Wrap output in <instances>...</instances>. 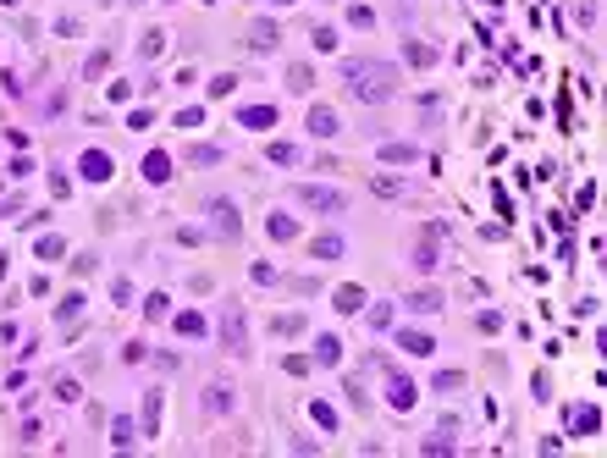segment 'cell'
Returning <instances> with one entry per match:
<instances>
[{
  "mask_svg": "<svg viewBox=\"0 0 607 458\" xmlns=\"http://www.w3.org/2000/svg\"><path fill=\"white\" fill-rule=\"evenodd\" d=\"M348 22H354V28H370V22H376V11H370V6H354V11H348Z\"/></svg>",
  "mask_w": 607,
  "mask_h": 458,
  "instance_id": "obj_20",
  "label": "cell"
},
{
  "mask_svg": "<svg viewBox=\"0 0 607 458\" xmlns=\"http://www.w3.org/2000/svg\"><path fill=\"white\" fill-rule=\"evenodd\" d=\"M403 348H409V354H431V337H425V331H403Z\"/></svg>",
  "mask_w": 607,
  "mask_h": 458,
  "instance_id": "obj_15",
  "label": "cell"
},
{
  "mask_svg": "<svg viewBox=\"0 0 607 458\" xmlns=\"http://www.w3.org/2000/svg\"><path fill=\"white\" fill-rule=\"evenodd\" d=\"M365 304V293H359V287H342V293H337V309H359Z\"/></svg>",
  "mask_w": 607,
  "mask_h": 458,
  "instance_id": "obj_19",
  "label": "cell"
},
{
  "mask_svg": "<svg viewBox=\"0 0 607 458\" xmlns=\"http://www.w3.org/2000/svg\"><path fill=\"white\" fill-rule=\"evenodd\" d=\"M205 409L210 414H232V392L227 386H205Z\"/></svg>",
  "mask_w": 607,
  "mask_h": 458,
  "instance_id": "obj_6",
  "label": "cell"
},
{
  "mask_svg": "<svg viewBox=\"0 0 607 458\" xmlns=\"http://www.w3.org/2000/svg\"><path fill=\"white\" fill-rule=\"evenodd\" d=\"M299 199H304V205H315V210H342V205H348V199L331 194V188H299Z\"/></svg>",
  "mask_w": 607,
  "mask_h": 458,
  "instance_id": "obj_3",
  "label": "cell"
},
{
  "mask_svg": "<svg viewBox=\"0 0 607 458\" xmlns=\"http://www.w3.org/2000/svg\"><path fill=\"white\" fill-rule=\"evenodd\" d=\"M221 342L232 354H243V309H227V326H221Z\"/></svg>",
  "mask_w": 607,
  "mask_h": 458,
  "instance_id": "obj_4",
  "label": "cell"
},
{
  "mask_svg": "<svg viewBox=\"0 0 607 458\" xmlns=\"http://www.w3.org/2000/svg\"><path fill=\"white\" fill-rule=\"evenodd\" d=\"M309 414H315V420H320V425H326V431H331V425H337V414H331V403H309Z\"/></svg>",
  "mask_w": 607,
  "mask_h": 458,
  "instance_id": "obj_21",
  "label": "cell"
},
{
  "mask_svg": "<svg viewBox=\"0 0 607 458\" xmlns=\"http://www.w3.org/2000/svg\"><path fill=\"white\" fill-rule=\"evenodd\" d=\"M265 122H276V105L265 111V105H254V111H243V127H265Z\"/></svg>",
  "mask_w": 607,
  "mask_h": 458,
  "instance_id": "obj_11",
  "label": "cell"
},
{
  "mask_svg": "<svg viewBox=\"0 0 607 458\" xmlns=\"http://www.w3.org/2000/svg\"><path fill=\"white\" fill-rule=\"evenodd\" d=\"M348 88H354L359 100L381 105V100L392 94V67H386V61H348Z\"/></svg>",
  "mask_w": 607,
  "mask_h": 458,
  "instance_id": "obj_1",
  "label": "cell"
},
{
  "mask_svg": "<svg viewBox=\"0 0 607 458\" xmlns=\"http://www.w3.org/2000/svg\"><path fill=\"white\" fill-rule=\"evenodd\" d=\"M315 359H320V365H337V337H320V342H315Z\"/></svg>",
  "mask_w": 607,
  "mask_h": 458,
  "instance_id": "obj_16",
  "label": "cell"
},
{
  "mask_svg": "<svg viewBox=\"0 0 607 458\" xmlns=\"http://www.w3.org/2000/svg\"><path fill=\"white\" fill-rule=\"evenodd\" d=\"M199 331H205V320H199L194 309H188V315H177V337H199Z\"/></svg>",
  "mask_w": 607,
  "mask_h": 458,
  "instance_id": "obj_12",
  "label": "cell"
},
{
  "mask_svg": "<svg viewBox=\"0 0 607 458\" xmlns=\"http://www.w3.org/2000/svg\"><path fill=\"white\" fill-rule=\"evenodd\" d=\"M403 56H409V67H436V50L431 45H409Z\"/></svg>",
  "mask_w": 607,
  "mask_h": 458,
  "instance_id": "obj_10",
  "label": "cell"
},
{
  "mask_svg": "<svg viewBox=\"0 0 607 458\" xmlns=\"http://www.w3.org/2000/svg\"><path fill=\"white\" fill-rule=\"evenodd\" d=\"M381 160H392V166H409V160H414V144H397V139H392V144H381Z\"/></svg>",
  "mask_w": 607,
  "mask_h": 458,
  "instance_id": "obj_7",
  "label": "cell"
},
{
  "mask_svg": "<svg viewBox=\"0 0 607 458\" xmlns=\"http://www.w3.org/2000/svg\"><path fill=\"white\" fill-rule=\"evenodd\" d=\"M265 232H271V237H276V243H287V237H293V216H282V210H271V216H265Z\"/></svg>",
  "mask_w": 607,
  "mask_h": 458,
  "instance_id": "obj_5",
  "label": "cell"
},
{
  "mask_svg": "<svg viewBox=\"0 0 607 458\" xmlns=\"http://www.w3.org/2000/svg\"><path fill=\"white\" fill-rule=\"evenodd\" d=\"M386 403H392V409H409V403H414V386H409V381H392V386H386Z\"/></svg>",
  "mask_w": 607,
  "mask_h": 458,
  "instance_id": "obj_9",
  "label": "cell"
},
{
  "mask_svg": "<svg viewBox=\"0 0 607 458\" xmlns=\"http://www.w3.org/2000/svg\"><path fill=\"white\" fill-rule=\"evenodd\" d=\"M216 160H221L216 144H194V166H216Z\"/></svg>",
  "mask_w": 607,
  "mask_h": 458,
  "instance_id": "obj_18",
  "label": "cell"
},
{
  "mask_svg": "<svg viewBox=\"0 0 607 458\" xmlns=\"http://www.w3.org/2000/svg\"><path fill=\"white\" fill-rule=\"evenodd\" d=\"M210 221H216V232H221V237H237V232H243V221H237V210H232L227 199H210Z\"/></svg>",
  "mask_w": 607,
  "mask_h": 458,
  "instance_id": "obj_2",
  "label": "cell"
},
{
  "mask_svg": "<svg viewBox=\"0 0 607 458\" xmlns=\"http://www.w3.org/2000/svg\"><path fill=\"white\" fill-rule=\"evenodd\" d=\"M271 160H282V166H287V160H299V150H293V144H271Z\"/></svg>",
  "mask_w": 607,
  "mask_h": 458,
  "instance_id": "obj_22",
  "label": "cell"
},
{
  "mask_svg": "<svg viewBox=\"0 0 607 458\" xmlns=\"http://www.w3.org/2000/svg\"><path fill=\"white\" fill-rule=\"evenodd\" d=\"M569 425L574 431H597V409H569Z\"/></svg>",
  "mask_w": 607,
  "mask_h": 458,
  "instance_id": "obj_13",
  "label": "cell"
},
{
  "mask_svg": "<svg viewBox=\"0 0 607 458\" xmlns=\"http://www.w3.org/2000/svg\"><path fill=\"white\" fill-rule=\"evenodd\" d=\"M271 326H276V337H299V331H304L299 315H282V320H271Z\"/></svg>",
  "mask_w": 607,
  "mask_h": 458,
  "instance_id": "obj_17",
  "label": "cell"
},
{
  "mask_svg": "<svg viewBox=\"0 0 607 458\" xmlns=\"http://www.w3.org/2000/svg\"><path fill=\"white\" fill-rule=\"evenodd\" d=\"M309 133L331 139V133H337V116H331V111H309Z\"/></svg>",
  "mask_w": 607,
  "mask_h": 458,
  "instance_id": "obj_8",
  "label": "cell"
},
{
  "mask_svg": "<svg viewBox=\"0 0 607 458\" xmlns=\"http://www.w3.org/2000/svg\"><path fill=\"white\" fill-rule=\"evenodd\" d=\"M83 171H88V177H111V160H105V155H83Z\"/></svg>",
  "mask_w": 607,
  "mask_h": 458,
  "instance_id": "obj_14",
  "label": "cell"
}]
</instances>
